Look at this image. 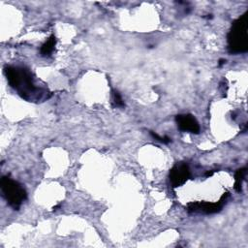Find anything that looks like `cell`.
<instances>
[{
  "instance_id": "obj_11",
  "label": "cell",
  "mask_w": 248,
  "mask_h": 248,
  "mask_svg": "<svg viewBox=\"0 0 248 248\" xmlns=\"http://www.w3.org/2000/svg\"><path fill=\"white\" fill-rule=\"evenodd\" d=\"M224 63H226V60H225V59H220L219 65H222V64H224Z\"/></svg>"
},
{
  "instance_id": "obj_10",
  "label": "cell",
  "mask_w": 248,
  "mask_h": 248,
  "mask_svg": "<svg viewBox=\"0 0 248 248\" xmlns=\"http://www.w3.org/2000/svg\"><path fill=\"white\" fill-rule=\"evenodd\" d=\"M150 135L153 137V139H155L156 140H158V141H160V142H163V143H169V142L171 141V139H170V138H169V137H167V136L161 137V136H159L157 133H154L153 131H150Z\"/></svg>"
},
{
  "instance_id": "obj_4",
  "label": "cell",
  "mask_w": 248,
  "mask_h": 248,
  "mask_svg": "<svg viewBox=\"0 0 248 248\" xmlns=\"http://www.w3.org/2000/svg\"><path fill=\"white\" fill-rule=\"evenodd\" d=\"M229 197V193L224 194L221 199L216 202H191L187 204V211L189 212H201L205 214H213L219 212L224 203L226 202L227 198Z\"/></svg>"
},
{
  "instance_id": "obj_2",
  "label": "cell",
  "mask_w": 248,
  "mask_h": 248,
  "mask_svg": "<svg viewBox=\"0 0 248 248\" xmlns=\"http://www.w3.org/2000/svg\"><path fill=\"white\" fill-rule=\"evenodd\" d=\"M248 11L235 19L228 33V50L230 53H244L248 50L247 37Z\"/></svg>"
},
{
  "instance_id": "obj_6",
  "label": "cell",
  "mask_w": 248,
  "mask_h": 248,
  "mask_svg": "<svg viewBox=\"0 0 248 248\" xmlns=\"http://www.w3.org/2000/svg\"><path fill=\"white\" fill-rule=\"evenodd\" d=\"M175 121L177 123V127L179 130L183 132H189L193 134L200 133V125L194 115L186 113V114H178L175 117Z\"/></svg>"
},
{
  "instance_id": "obj_3",
  "label": "cell",
  "mask_w": 248,
  "mask_h": 248,
  "mask_svg": "<svg viewBox=\"0 0 248 248\" xmlns=\"http://www.w3.org/2000/svg\"><path fill=\"white\" fill-rule=\"evenodd\" d=\"M0 187L2 195L9 205L12 206L15 210H17L27 197L26 191L22 185L9 176H3L1 178Z\"/></svg>"
},
{
  "instance_id": "obj_9",
  "label": "cell",
  "mask_w": 248,
  "mask_h": 248,
  "mask_svg": "<svg viewBox=\"0 0 248 248\" xmlns=\"http://www.w3.org/2000/svg\"><path fill=\"white\" fill-rule=\"evenodd\" d=\"M111 102H112V105L116 108H121V107H124V102L121 98V95L119 94L118 91L116 90H112L111 91Z\"/></svg>"
},
{
  "instance_id": "obj_5",
  "label": "cell",
  "mask_w": 248,
  "mask_h": 248,
  "mask_svg": "<svg viewBox=\"0 0 248 248\" xmlns=\"http://www.w3.org/2000/svg\"><path fill=\"white\" fill-rule=\"evenodd\" d=\"M191 176L189 166L186 163L179 162L176 163L170 170L169 173L170 184L173 188H177L183 185Z\"/></svg>"
},
{
  "instance_id": "obj_7",
  "label": "cell",
  "mask_w": 248,
  "mask_h": 248,
  "mask_svg": "<svg viewBox=\"0 0 248 248\" xmlns=\"http://www.w3.org/2000/svg\"><path fill=\"white\" fill-rule=\"evenodd\" d=\"M55 45H56V38L54 35H51L44 44L43 46H41V49H40V52L43 56H46V55H49L52 53V51L54 50V47H55Z\"/></svg>"
},
{
  "instance_id": "obj_8",
  "label": "cell",
  "mask_w": 248,
  "mask_h": 248,
  "mask_svg": "<svg viewBox=\"0 0 248 248\" xmlns=\"http://www.w3.org/2000/svg\"><path fill=\"white\" fill-rule=\"evenodd\" d=\"M246 172H247V169L241 168V169H238L234 173V190L238 193H240L242 190V182L244 180Z\"/></svg>"
},
{
  "instance_id": "obj_1",
  "label": "cell",
  "mask_w": 248,
  "mask_h": 248,
  "mask_svg": "<svg viewBox=\"0 0 248 248\" xmlns=\"http://www.w3.org/2000/svg\"><path fill=\"white\" fill-rule=\"evenodd\" d=\"M4 73L10 86L26 101H39L48 98L46 90L36 86L32 75L27 69L17 66H5Z\"/></svg>"
}]
</instances>
